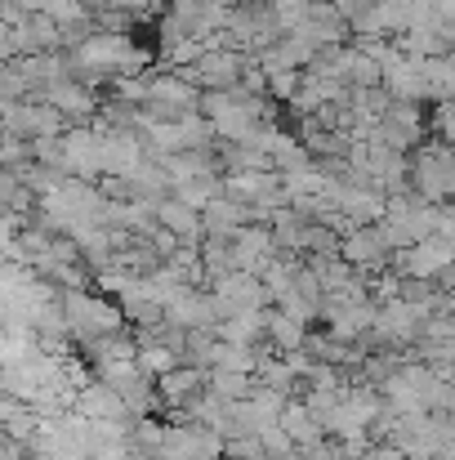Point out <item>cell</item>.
<instances>
[{
  "label": "cell",
  "mask_w": 455,
  "mask_h": 460,
  "mask_svg": "<svg viewBox=\"0 0 455 460\" xmlns=\"http://www.w3.org/2000/svg\"><path fill=\"white\" fill-rule=\"evenodd\" d=\"M264 326H268V344H273V353L303 349V340H308V326H303L300 317L282 313L277 305H268V313H264Z\"/></svg>",
  "instance_id": "obj_13"
},
{
  "label": "cell",
  "mask_w": 455,
  "mask_h": 460,
  "mask_svg": "<svg viewBox=\"0 0 455 460\" xmlns=\"http://www.w3.org/2000/svg\"><path fill=\"white\" fill-rule=\"evenodd\" d=\"M300 81H303V72H273L268 76V94L282 99V103H291V94L300 90Z\"/></svg>",
  "instance_id": "obj_22"
},
{
  "label": "cell",
  "mask_w": 455,
  "mask_h": 460,
  "mask_svg": "<svg viewBox=\"0 0 455 460\" xmlns=\"http://www.w3.org/2000/svg\"><path fill=\"white\" fill-rule=\"evenodd\" d=\"M384 63V90L393 94V99H407V103H424L429 94H424V72H420V58H411V54H402L398 45H389V54L380 58Z\"/></svg>",
  "instance_id": "obj_6"
},
{
  "label": "cell",
  "mask_w": 455,
  "mask_h": 460,
  "mask_svg": "<svg viewBox=\"0 0 455 460\" xmlns=\"http://www.w3.org/2000/svg\"><path fill=\"white\" fill-rule=\"evenodd\" d=\"M241 63H246L241 49H206L197 63L174 67V72H183L197 90H228V85L241 81Z\"/></svg>",
  "instance_id": "obj_4"
},
{
  "label": "cell",
  "mask_w": 455,
  "mask_h": 460,
  "mask_svg": "<svg viewBox=\"0 0 455 460\" xmlns=\"http://www.w3.org/2000/svg\"><path fill=\"white\" fill-rule=\"evenodd\" d=\"M63 170H76V174H99V135L90 130H72L63 139Z\"/></svg>",
  "instance_id": "obj_14"
},
{
  "label": "cell",
  "mask_w": 455,
  "mask_h": 460,
  "mask_svg": "<svg viewBox=\"0 0 455 460\" xmlns=\"http://www.w3.org/2000/svg\"><path fill=\"white\" fill-rule=\"evenodd\" d=\"M264 313H268V308H241V313H228V317H219L214 335L228 340V344H268Z\"/></svg>",
  "instance_id": "obj_12"
},
{
  "label": "cell",
  "mask_w": 455,
  "mask_h": 460,
  "mask_svg": "<svg viewBox=\"0 0 455 460\" xmlns=\"http://www.w3.org/2000/svg\"><path fill=\"white\" fill-rule=\"evenodd\" d=\"M433 130H438V139H442V144H451L455 148V99L438 103V112H433Z\"/></svg>",
  "instance_id": "obj_23"
},
{
  "label": "cell",
  "mask_w": 455,
  "mask_h": 460,
  "mask_svg": "<svg viewBox=\"0 0 455 460\" xmlns=\"http://www.w3.org/2000/svg\"><path fill=\"white\" fill-rule=\"evenodd\" d=\"M330 4H335V9H339V13H344V18L353 22V18H357V13H362V9H366L371 0H330Z\"/></svg>",
  "instance_id": "obj_27"
},
{
  "label": "cell",
  "mask_w": 455,
  "mask_h": 460,
  "mask_svg": "<svg viewBox=\"0 0 455 460\" xmlns=\"http://www.w3.org/2000/svg\"><path fill=\"white\" fill-rule=\"evenodd\" d=\"M148 99H152V103L183 108V112H197L201 90H197V85H192L183 72H174V67H165V72H152V67H148Z\"/></svg>",
  "instance_id": "obj_10"
},
{
  "label": "cell",
  "mask_w": 455,
  "mask_h": 460,
  "mask_svg": "<svg viewBox=\"0 0 455 460\" xmlns=\"http://www.w3.org/2000/svg\"><path fill=\"white\" fill-rule=\"evenodd\" d=\"M219 179H223V174H201V179H188V183H174V197L201 210V206H206V201H210V197L219 192Z\"/></svg>",
  "instance_id": "obj_19"
},
{
  "label": "cell",
  "mask_w": 455,
  "mask_h": 460,
  "mask_svg": "<svg viewBox=\"0 0 455 460\" xmlns=\"http://www.w3.org/2000/svg\"><path fill=\"white\" fill-rule=\"evenodd\" d=\"M197 251H201V264H206V287H210L214 278L241 269V264H237V246H232V237H201Z\"/></svg>",
  "instance_id": "obj_17"
},
{
  "label": "cell",
  "mask_w": 455,
  "mask_h": 460,
  "mask_svg": "<svg viewBox=\"0 0 455 460\" xmlns=\"http://www.w3.org/2000/svg\"><path fill=\"white\" fill-rule=\"evenodd\" d=\"M241 224H250V206H241V201L228 197V192H214V197L201 206V228H206V237H228V233H237Z\"/></svg>",
  "instance_id": "obj_11"
},
{
  "label": "cell",
  "mask_w": 455,
  "mask_h": 460,
  "mask_svg": "<svg viewBox=\"0 0 455 460\" xmlns=\"http://www.w3.org/2000/svg\"><path fill=\"white\" fill-rule=\"evenodd\" d=\"M339 260H348L357 273H384L393 264V251H389L380 224H357L339 237Z\"/></svg>",
  "instance_id": "obj_2"
},
{
  "label": "cell",
  "mask_w": 455,
  "mask_h": 460,
  "mask_svg": "<svg viewBox=\"0 0 455 460\" xmlns=\"http://www.w3.org/2000/svg\"><path fill=\"white\" fill-rule=\"evenodd\" d=\"M433 9H438L442 18H455V0H433Z\"/></svg>",
  "instance_id": "obj_28"
},
{
  "label": "cell",
  "mask_w": 455,
  "mask_h": 460,
  "mask_svg": "<svg viewBox=\"0 0 455 460\" xmlns=\"http://www.w3.org/2000/svg\"><path fill=\"white\" fill-rule=\"evenodd\" d=\"M362 460H407V452L398 447V443H366V452H362Z\"/></svg>",
  "instance_id": "obj_26"
},
{
  "label": "cell",
  "mask_w": 455,
  "mask_h": 460,
  "mask_svg": "<svg viewBox=\"0 0 455 460\" xmlns=\"http://www.w3.org/2000/svg\"><path fill=\"white\" fill-rule=\"evenodd\" d=\"M312 4H317V0H273V9L282 13V27H286V31H291V22H295L300 13H308Z\"/></svg>",
  "instance_id": "obj_25"
},
{
  "label": "cell",
  "mask_w": 455,
  "mask_h": 460,
  "mask_svg": "<svg viewBox=\"0 0 455 460\" xmlns=\"http://www.w3.org/2000/svg\"><path fill=\"white\" fill-rule=\"evenodd\" d=\"M206 389V371L201 367H192V362H174L170 371H161L156 376V398H161V407H170V411H179L188 398H197Z\"/></svg>",
  "instance_id": "obj_7"
},
{
  "label": "cell",
  "mask_w": 455,
  "mask_h": 460,
  "mask_svg": "<svg viewBox=\"0 0 455 460\" xmlns=\"http://www.w3.org/2000/svg\"><path fill=\"white\" fill-rule=\"evenodd\" d=\"M0 210H13V215L31 210V188L22 179H4L0 183Z\"/></svg>",
  "instance_id": "obj_20"
},
{
  "label": "cell",
  "mask_w": 455,
  "mask_h": 460,
  "mask_svg": "<svg viewBox=\"0 0 455 460\" xmlns=\"http://www.w3.org/2000/svg\"><path fill=\"white\" fill-rule=\"evenodd\" d=\"M451 264H455L451 237H424V242H416L407 251H393V273H402V278H429L433 282Z\"/></svg>",
  "instance_id": "obj_3"
},
{
  "label": "cell",
  "mask_w": 455,
  "mask_h": 460,
  "mask_svg": "<svg viewBox=\"0 0 455 460\" xmlns=\"http://www.w3.org/2000/svg\"><path fill=\"white\" fill-rule=\"evenodd\" d=\"M206 389H214V394H219V398H228V402H241V398H250V394H255V376H250V371L214 367V371H206Z\"/></svg>",
  "instance_id": "obj_18"
},
{
  "label": "cell",
  "mask_w": 455,
  "mask_h": 460,
  "mask_svg": "<svg viewBox=\"0 0 455 460\" xmlns=\"http://www.w3.org/2000/svg\"><path fill=\"white\" fill-rule=\"evenodd\" d=\"M63 322H67V331L76 335V340H94V335H103V331H121V322H126V313L117 305H108V300H99V296H85V287H76V291H63Z\"/></svg>",
  "instance_id": "obj_1"
},
{
  "label": "cell",
  "mask_w": 455,
  "mask_h": 460,
  "mask_svg": "<svg viewBox=\"0 0 455 460\" xmlns=\"http://www.w3.org/2000/svg\"><path fill=\"white\" fill-rule=\"evenodd\" d=\"M210 291L219 296L223 317H228V313H241V308H268L273 305V296H268L264 278H259V273H246V269H232V273L214 278V282H210Z\"/></svg>",
  "instance_id": "obj_5"
},
{
  "label": "cell",
  "mask_w": 455,
  "mask_h": 460,
  "mask_svg": "<svg viewBox=\"0 0 455 460\" xmlns=\"http://www.w3.org/2000/svg\"><path fill=\"white\" fill-rule=\"evenodd\" d=\"M300 452V460H335V438H312V443H303V447H295Z\"/></svg>",
  "instance_id": "obj_24"
},
{
  "label": "cell",
  "mask_w": 455,
  "mask_h": 460,
  "mask_svg": "<svg viewBox=\"0 0 455 460\" xmlns=\"http://www.w3.org/2000/svg\"><path fill=\"white\" fill-rule=\"evenodd\" d=\"M232 246H237V264L246 273H259L273 255H277V242H273V228L268 224H241L237 233H228Z\"/></svg>",
  "instance_id": "obj_9"
},
{
  "label": "cell",
  "mask_w": 455,
  "mask_h": 460,
  "mask_svg": "<svg viewBox=\"0 0 455 460\" xmlns=\"http://www.w3.org/2000/svg\"><path fill=\"white\" fill-rule=\"evenodd\" d=\"M420 72H424V94L447 103L455 99V49L451 54H433V58H420Z\"/></svg>",
  "instance_id": "obj_15"
},
{
  "label": "cell",
  "mask_w": 455,
  "mask_h": 460,
  "mask_svg": "<svg viewBox=\"0 0 455 460\" xmlns=\"http://www.w3.org/2000/svg\"><path fill=\"white\" fill-rule=\"evenodd\" d=\"M259 447H264L268 456H286V452H295V443H291V434H286L282 425H268V429L259 434Z\"/></svg>",
  "instance_id": "obj_21"
},
{
  "label": "cell",
  "mask_w": 455,
  "mask_h": 460,
  "mask_svg": "<svg viewBox=\"0 0 455 460\" xmlns=\"http://www.w3.org/2000/svg\"><path fill=\"white\" fill-rule=\"evenodd\" d=\"M277 425L291 434V443H295V447L312 443V438H321V425H317V416L308 411V402H303V398H286V407H282Z\"/></svg>",
  "instance_id": "obj_16"
},
{
  "label": "cell",
  "mask_w": 455,
  "mask_h": 460,
  "mask_svg": "<svg viewBox=\"0 0 455 460\" xmlns=\"http://www.w3.org/2000/svg\"><path fill=\"white\" fill-rule=\"evenodd\" d=\"M152 206H156V224H161V228H170L183 246H201L206 228H201V210H197V206L179 201L174 192L161 197V201H152Z\"/></svg>",
  "instance_id": "obj_8"
}]
</instances>
